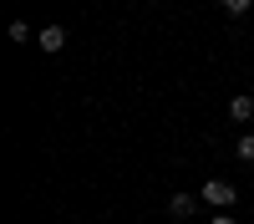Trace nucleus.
Listing matches in <instances>:
<instances>
[{
    "instance_id": "6",
    "label": "nucleus",
    "mask_w": 254,
    "mask_h": 224,
    "mask_svg": "<svg viewBox=\"0 0 254 224\" xmlns=\"http://www.w3.org/2000/svg\"><path fill=\"white\" fill-rule=\"evenodd\" d=\"M10 41H31V26H26V20H10Z\"/></svg>"
},
{
    "instance_id": "3",
    "label": "nucleus",
    "mask_w": 254,
    "mask_h": 224,
    "mask_svg": "<svg viewBox=\"0 0 254 224\" xmlns=\"http://www.w3.org/2000/svg\"><path fill=\"white\" fill-rule=\"evenodd\" d=\"M229 117H234V122H249V117H254V97H229Z\"/></svg>"
},
{
    "instance_id": "4",
    "label": "nucleus",
    "mask_w": 254,
    "mask_h": 224,
    "mask_svg": "<svg viewBox=\"0 0 254 224\" xmlns=\"http://www.w3.org/2000/svg\"><path fill=\"white\" fill-rule=\"evenodd\" d=\"M168 214H173V219H188V214H193V194H173V199H168Z\"/></svg>"
},
{
    "instance_id": "1",
    "label": "nucleus",
    "mask_w": 254,
    "mask_h": 224,
    "mask_svg": "<svg viewBox=\"0 0 254 224\" xmlns=\"http://www.w3.org/2000/svg\"><path fill=\"white\" fill-rule=\"evenodd\" d=\"M234 199H239V189L229 178H208L203 183V204H214V209H234Z\"/></svg>"
},
{
    "instance_id": "5",
    "label": "nucleus",
    "mask_w": 254,
    "mask_h": 224,
    "mask_svg": "<svg viewBox=\"0 0 254 224\" xmlns=\"http://www.w3.org/2000/svg\"><path fill=\"white\" fill-rule=\"evenodd\" d=\"M234 153H239L244 163H254V133H244V138H234Z\"/></svg>"
},
{
    "instance_id": "7",
    "label": "nucleus",
    "mask_w": 254,
    "mask_h": 224,
    "mask_svg": "<svg viewBox=\"0 0 254 224\" xmlns=\"http://www.w3.org/2000/svg\"><path fill=\"white\" fill-rule=\"evenodd\" d=\"M219 5H224V10H234V15H244V10L254 5V0H219Z\"/></svg>"
},
{
    "instance_id": "8",
    "label": "nucleus",
    "mask_w": 254,
    "mask_h": 224,
    "mask_svg": "<svg viewBox=\"0 0 254 224\" xmlns=\"http://www.w3.org/2000/svg\"><path fill=\"white\" fill-rule=\"evenodd\" d=\"M208 224H239V219H234V214H229V209H219V214H214V219H208Z\"/></svg>"
},
{
    "instance_id": "2",
    "label": "nucleus",
    "mask_w": 254,
    "mask_h": 224,
    "mask_svg": "<svg viewBox=\"0 0 254 224\" xmlns=\"http://www.w3.org/2000/svg\"><path fill=\"white\" fill-rule=\"evenodd\" d=\"M36 41H41V51H61V46H66V31H61V26H46Z\"/></svg>"
}]
</instances>
